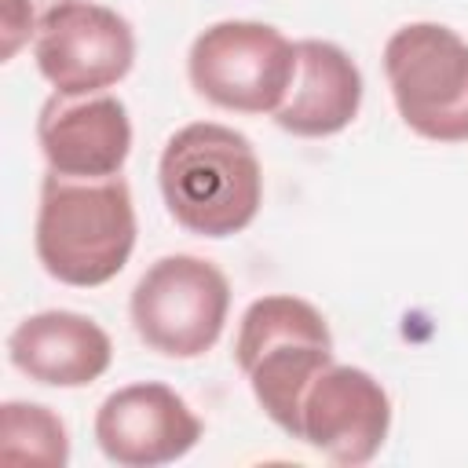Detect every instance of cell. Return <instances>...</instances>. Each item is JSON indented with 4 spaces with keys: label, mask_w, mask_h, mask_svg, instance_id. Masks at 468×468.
<instances>
[{
    "label": "cell",
    "mask_w": 468,
    "mask_h": 468,
    "mask_svg": "<svg viewBox=\"0 0 468 468\" xmlns=\"http://www.w3.org/2000/svg\"><path fill=\"white\" fill-rule=\"evenodd\" d=\"M362 106V73L333 40H296V77L274 124L300 139H325L344 132Z\"/></svg>",
    "instance_id": "7c38bea8"
},
{
    "label": "cell",
    "mask_w": 468,
    "mask_h": 468,
    "mask_svg": "<svg viewBox=\"0 0 468 468\" xmlns=\"http://www.w3.org/2000/svg\"><path fill=\"white\" fill-rule=\"evenodd\" d=\"M33 58L58 95H95L128 77L135 62V33L113 7L62 0L40 15Z\"/></svg>",
    "instance_id": "52a82bcc"
},
{
    "label": "cell",
    "mask_w": 468,
    "mask_h": 468,
    "mask_svg": "<svg viewBox=\"0 0 468 468\" xmlns=\"http://www.w3.org/2000/svg\"><path fill=\"white\" fill-rule=\"evenodd\" d=\"M0 457L7 464L62 468L69 461L66 424L51 413V406L11 399L0 406Z\"/></svg>",
    "instance_id": "4fadbf2b"
},
{
    "label": "cell",
    "mask_w": 468,
    "mask_h": 468,
    "mask_svg": "<svg viewBox=\"0 0 468 468\" xmlns=\"http://www.w3.org/2000/svg\"><path fill=\"white\" fill-rule=\"evenodd\" d=\"M186 77L219 110L274 113L296 77V44L267 22L227 18L194 37Z\"/></svg>",
    "instance_id": "8992f818"
},
{
    "label": "cell",
    "mask_w": 468,
    "mask_h": 468,
    "mask_svg": "<svg viewBox=\"0 0 468 468\" xmlns=\"http://www.w3.org/2000/svg\"><path fill=\"white\" fill-rule=\"evenodd\" d=\"M399 117L431 143H468V40L442 22H406L384 44Z\"/></svg>",
    "instance_id": "277c9868"
},
{
    "label": "cell",
    "mask_w": 468,
    "mask_h": 468,
    "mask_svg": "<svg viewBox=\"0 0 468 468\" xmlns=\"http://www.w3.org/2000/svg\"><path fill=\"white\" fill-rule=\"evenodd\" d=\"M37 143L51 172L73 179L121 176L132 154V121L117 95H51L37 117Z\"/></svg>",
    "instance_id": "30bf717a"
},
{
    "label": "cell",
    "mask_w": 468,
    "mask_h": 468,
    "mask_svg": "<svg viewBox=\"0 0 468 468\" xmlns=\"http://www.w3.org/2000/svg\"><path fill=\"white\" fill-rule=\"evenodd\" d=\"M7 358L18 373L48 388L95 384L110 362V333L80 311H37L22 318L7 336Z\"/></svg>",
    "instance_id": "8fae6325"
},
{
    "label": "cell",
    "mask_w": 468,
    "mask_h": 468,
    "mask_svg": "<svg viewBox=\"0 0 468 468\" xmlns=\"http://www.w3.org/2000/svg\"><path fill=\"white\" fill-rule=\"evenodd\" d=\"M135 336L165 358H201L223 336L230 314L227 274L201 256H161L143 271L128 300Z\"/></svg>",
    "instance_id": "5b68a950"
},
{
    "label": "cell",
    "mask_w": 468,
    "mask_h": 468,
    "mask_svg": "<svg viewBox=\"0 0 468 468\" xmlns=\"http://www.w3.org/2000/svg\"><path fill=\"white\" fill-rule=\"evenodd\" d=\"M234 358L260 410L285 435L300 439L303 391L333 362V333L322 311L289 292L252 300L238 322Z\"/></svg>",
    "instance_id": "3957f363"
},
{
    "label": "cell",
    "mask_w": 468,
    "mask_h": 468,
    "mask_svg": "<svg viewBox=\"0 0 468 468\" xmlns=\"http://www.w3.org/2000/svg\"><path fill=\"white\" fill-rule=\"evenodd\" d=\"M157 186L168 216L197 238L241 234L263 205V168L252 143L216 121H194L168 135Z\"/></svg>",
    "instance_id": "6da1fadb"
},
{
    "label": "cell",
    "mask_w": 468,
    "mask_h": 468,
    "mask_svg": "<svg viewBox=\"0 0 468 468\" xmlns=\"http://www.w3.org/2000/svg\"><path fill=\"white\" fill-rule=\"evenodd\" d=\"M29 4H33V7H37V11L44 15V11H51V7H58L62 0H29Z\"/></svg>",
    "instance_id": "5bb4252c"
},
{
    "label": "cell",
    "mask_w": 468,
    "mask_h": 468,
    "mask_svg": "<svg viewBox=\"0 0 468 468\" xmlns=\"http://www.w3.org/2000/svg\"><path fill=\"white\" fill-rule=\"evenodd\" d=\"M391 431V399L384 384L358 369L329 362L300 402V442L333 464H369Z\"/></svg>",
    "instance_id": "ba28073f"
},
{
    "label": "cell",
    "mask_w": 468,
    "mask_h": 468,
    "mask_svg": "<svg viewBox=\"0 0 468 468\" xmlns=\"http://www.w3.org/2000/svg\"><path fill=\"white\" fill-rule=\"evenodd\" d=\"M33 245L40 267L73 289L113 282L135 249V205L121 176L73 179L48 168Z\"/></svg>",
    "instance_id": "7a4b0ae2"
},
{
    "label": "cell",
    "mask_w": 468,
    "mask_h": 468,
    "mask_svg": "<svg viewBox=\"0 0 468 468\" xmlns=\"http://www.w3.org/2000/svg\"><path fill=\"white\" fill-rule=\"evenodd\" d=\"M205 424L179 391L157 380L117 388L95 413V442L121 468H157L186 457Z\"/></svg>",
    "instance_id": "9c48e42d"
}]
</instances>
